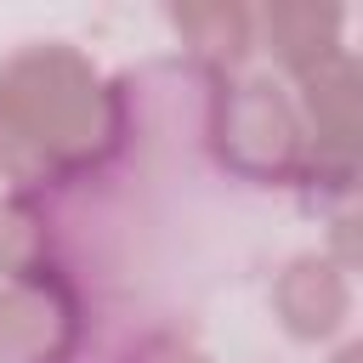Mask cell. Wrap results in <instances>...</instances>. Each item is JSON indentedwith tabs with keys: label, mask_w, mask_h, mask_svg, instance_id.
I'll use <instances>...</instances> for the list:
<instances>
[{
	"label": "cell",
	"mask_w": 363,
	"mask_h": 363,
	"mask_svg": "<svg viewBox=\"0 0 363 363\" xmlns=\"http://www.w3.org/2000/svg\"><path fill=\"white\" fill-rule=\"evenodd\" d=\"M278 306H284V318H289L295 335H329L340 323V312H346V289L335 284L329 267L295 261L289 278H284V289H278Z\"/></svg>",
	"instance_id": "1"
},
{
	"label": "cell",
	"mask_w": 363,
	"mask_h": 363,
	"mask_svg": "<svg viewBox=\"0 0 363 363\" xmlns=\"http://www.w3.org/2000/svg\"><path fill=\"white\" fill-rule=\"evenodd\" d=\"M289 23H306V28H318V45H335V40H329V34H335V11H323V17H318V11H278V17H272L278 34H284ZM278 45H284V57L306 62V34H289V40H278Z\"/></svg>",
	"instance_id": "2"
},
{
	"label": "cell",
	"mask_w": 363,
	"mask_h": 363,
	"mask_svg": "<svg viewBox=\"0 0 363 363\" xmlns=\"http://www.w3.org/2000/svg\"><path fill=\"white\" fill-rule=\"evenodd\" d=\"M335 363H363V346H346V352H340Z\"/></svg>",
	"instance_id": "3"
}]
</instances>
